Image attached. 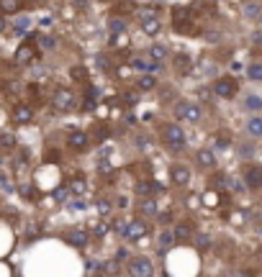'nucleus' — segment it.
Segmentation results:
<instances>
[{
  "mask_svg": "<svg viewBox=\"0 0 262 277\" xmlns=\"http://www.w3.org/2000/svg\"><path fill=\"white\" fill-rule=\"evenodd\" d=\"M162 139L170 149H183L185 146V131L177 123H165L162 126Z\"/></svg>",
  "mask_w": 262,
  "mask_h": 277,
  "instance_id": "f257e3e1",
  "label": "nucleus"
},
{
  "mask_svg": "<svg viewBox=\"0 0 262 277\" xmlns=\"http://www.w3.org/2000/svg\"><path fill=\"white\" fill-rule=\"evenodd\" d=\"M52 105H54L57 111L67 113V111H72V108L77 105V98H75L72 90H67V88H57L54 95H52Z\"/></svg>",
  "mask_w": 262,
  "mask_h": 277,
  "instance_id": "f03ea898",
  "label": "nucleus"
},
{
  "mask_svg": "<svg viewBox=\"0 0 262 277\" xmlns=\"http://www.w3.org/2000/svg\"><path fill=\"white\" fill-rule=\"evenodd\" d=\"M172 113H175V118H177V121H188V123H198V121H200V116H203V113H200V108H198L195 103H188V100L177 103Z\"/></svg>",
  "mask_w": 262,
  "mask_h": 277,
  "instance_id": "7ed1b4c3",
  "label": "nucleus"
},
{
  "mask_svg": "<svg viewBox=\"0 0 262 277\" xmlns=\"http://www.w3.org/2000/svg\"><path fill=\"white\" fill-rule=\"evenodd\" d=\"M213 95L216 98H221V100H229V98H234L236 95V90H239V85H236V80L234 77H218L216 82H213Z\"/></svg>",
  "mask_w": 262,
  "mask_h": 277,
  "instance_id": "20e7f679",
  "label": "nucleus"
},
{
  "mask_svg": "<svg viewBox=\"0 0 262 277\" xmlns=\"http://www.w3.org/2000/svg\"><path fill=\"white\" fill-rule=\"evenodd\" d=\"M172 26L180 34H190L193 31V16L188 8H172Z\"/></svg>",
  "mask_w": 262,
  "mask_h": 277,
  "instance_id": "39448f33",
  "label": "nucleus"
},
{
  "mask_svg": "<svg viewBox=\"0 0 262 277\" xmlns=\"http://www.w3.org/2000/svg\"><path fill=\"white\" fill-rule=\"evenodd\" d=\"M129 272H131L134 277H149V274L154 272V267H152V262H149L147 257H134L131 264H129Z\"/></svg>",
  "mask_w": 262,
  "mask_h": 277,
  "instance_id": "423d86ee",
  "label": "nucleus"
},
{
  "mask_svg": "<svg viewBox=\"0 0 262 277\" xmlns=\"http://www.w3.org/2000/svg\"><path fill=\"white\" fill-rule=\"evenodd\" d=\"M244 182L249 190H262V167L259 164H249L244 169Z\"/></svg>",
  "mask_w": 262,
  "mask_h": 277,
  "instance_id": "0eeeda50",
  "label": "nucleus"
},
{
  "mask_svg": "<svg viewBox=\"0 0 262 277\" xmlns=\"http://www.w3.org/2000/svg\"><path fill=\"white\" fill-rule=\"evenodd\" d=\"M144 236H147V223H144L142 218H136V221H129V223H126V239L139 241V239H144Z\"/></svg>",
  "mask_w": 262,
  "mask_h": 277,
  "instance_id": "6e6552de",
  "label": "nucleus"
},
{
  "mask_svg": "<svg viewBox=\"0 0 262 277\" xmlns=\"http://www.w3.org/2000/svg\"><path fill=\"white\" fill-rule=\"evenodd\" d=\"M170 175H172V182H175L177 187H188V185H190V169H188L185 164H175V167L170 169Z\"/></svg>",
  "mask_w": 262,
  "mask_h": 277,
  "instance_id": "1a4fd4ad",
  "label": "nucleus"
},
{
  "mask_svg": "<svg viewBox=\"0 0 262 277\" xmlns=\"http://www.w3.org/2000/svg\"><path fill=\"white\" fill-rule=\"evenodd\" d=\"M159 29H162V24H159V16H157V13L142 16V31H144V34L154 36V34H159Z\"/></svg>",
  "mask_w": 262,
  "mask_h": 277,
  "instance_id": "9d476101",
  "label": "nucleus"
},
{
  "mask_svg": "<svg viewBox=\"0 0 262 277\" xmlns=\"http://www.w3.org/2000/svg\"><path fill=\"white\" fill-rule=\"evenodd\" d=\"M34 59H36V49H34L29 41L16 49V62H18V65H29V62H34Z\"/></svg>",
  "mask_w": 262,
  "mask_h": 277,
  "instance_id": "9b49d317",
  "label": "nucleus"
},
{
  "mask_svg": "<svg viewBox=\"0 0 262 277\" xmlns=\"http://www.w3.org/2000/svg\"><path fill=\"white\" fill-rule=\"evenodd\" d=\"M13 121H16V123H31V121H34V111H31V105L18 103V105L13 108Z\"/></svg>",
  "mask_w": 262,
  "mask_h": 277,
  "instance_id": "f8f14e48",
  "label": "nucleus"
},
{
  "mask_svg": "<svg viewBox=\"0 0 262 277\" xmlns=\"http://www.w3.org/2000/svg\"><path fill=\"white\" fill-rule=\"evenodd\" d=\"M67 146L75 149V152L88 149V134H83V131H72V134L67 136Z\"/></svg>",
  "mask_w": 262,
  "mask_h": 277,
  "instance_id": "ddd939ff",
  "label": "nucleus"
},
{
  "mask_svg": "<svg viewBox=\"0 0 262 277\" xmlns=\"http://www.w3.org/2000/svg\"><path fill=\"white\" fill-rule=\"evenodd\" d=\"M162 193V185L159 182H154V180H139L136 182V195H142V198H149L152 193Z\"/></svg>",
  "mask_w": 262,
  "mask_h": 277,
  "instance_id": "4468645a",
  "label": "nucleus"
},
{
  "mask_svg": "<svg viewBox=\"0 0 262 277\" xmlns=\"http://www.w3.org/2000/svg\"><path fill=\"white\" fill-rule=\"evenodd\" d=\"M172 233H175V241H190L193 239V228H190V223H177L175 228H172Z\"/></svg>",
  "mask_w": 262,
  "mask_h": 277,
  "instance_id": "2eb2a0df",
  "label": "nucleus"
},
{
  "mask_svg": "<svg viewBox=\"0 0 262 277\" xmlns=\"http://www.w3.org/2000/svg\"><path fill=\"white\" fill-rule=\"evenodd\" d=\"M136 88H139V90H154V88H157V77H154L152 72H144V75L136 77Z\"/></svg>",
  "mask_w": 262,
  "mask_h": 277,
  "instance_id": "dca6fc26",
  "label": "nucleus"
},
{
  "mask_svg": "<svg viewBox=\"0 0 262 277\" xmlns=\"http://www.w3.org/2000/svg\"><path fill=\"white\" fill-rule=\"evenodd\" d=\"M172 244H175V233H172V231H162V233H159V239H157V249L165 254V251H170V249H172Z\"/></svg>",
  "mask_w": 262,
  "mask_h": 277,
  "instance_id": "f3484780",
  "label": "nucleus"
},
{
  "mask_svg": "<svg viewBox=\"0 0 262 277\" xmlns=\"http://www.w3.org/2000/svg\"><path fill=\"white\" fill-rule=\"evenodd\" d=\"M67 241H70L72 246L83 249V246H88V231H70V233H67Z\"/></svg>",
  "mask_w": 262,
  "mask_h": 277,
  "instance_id": "a211bd4d",
  "label": "nucleus"
},
{
  "mask_svg": "<svg viewBox=\"0 0 262 277\" xmlns=\"http://www.w3.org/2000/svg\"><path fill=\"white\" fill-rule=\"evenodd\" d=\"M195 159H198V164H200V167H213V164H216V157H213V152H211V149H198Z\"/></svg>",
  "mask_w": 262,
  "mask_h": 277,
  "instance_id": "6ab92c4d",
  "label": "nucleus"
},
{
  "mask_svg": "<svg viewBox=\"0 0 262 277\" xmlns=\"http://www.w3.org/2000/svg\"><path fill=\"white\" fill-rule=\"evenodd\" d=\"M139 213H142V216H157L159 208H157V203H154L152 198H142V203H139Z\"/></svg>",
  "mask_w": 262,
  "mask_h": 277,
  "instance_id": "aec40b11",
  "label": "nucleus"
},
{
  "mask_svg": "<svg viewBox=\"0 0 262 277\" xmlns=\"http://www.w3.org/2000/svg\"><path fill=\"white\" fill-rule=\"evenodd\" d=\"M21 0H0V11H3L6 16H13V13H18L21 11Z\"/></svg>",
  "mask_w": 262,
  "mask_h": 277,
  "instance_id": "412c9836",
  "label": "nucleus"
},
{
  "mask_svg": "<svg viewBox=\"0 0 262 277\" xmlns=\"http://www.w3.org/2000/svg\"><path fill=\"white\" fill-rule=\"evenodd\" d=\"M213 146H216V149H229V146H231V134H229V131L213 134Z\"/></svg>",
  "mask_w": 262,
  "mask_h": 277,
  "instance_id": "4be33fe9",
  "label": "nucleus"
},
{
  "mask_svg": "<svg viewBox=\"0 0 262 277\" xmlns=\"http://www.w3.org/2000/svg\"><path fill=\"white\" fill-rule=\"evenodd\" d=\"M67 187H70V193H72V195H77V198L88 190V185H85V180H83V177H72V180L67 182Z\"/></svg>",
  "mask_w": 262,
  "mask_h": 277,
  "instance_id": "5701e85b",
  "label": "nucleus"
},
{
  "mask_svg": "<svg viewBox=\"0 0 262 277\" xmlns=\"http://www.w3.org/2000/svg\"><path fill=\"white\" fill-rule=\"evenodd\" d=\"M247 131H249L252 136L262 139V116H254V118H249V121H247Z\"/></svg>",
  "mask_w": 262,
  "mask_h": 277,
  "instance_id": "b1692460",
  "label": "nucleus"
},
{
  "mask_svg": "<svg viewBox=\"0 0 262 277\" xmlns=\"http://www.w3.org/2000/svg\"><path fill=\"white\" fill-rule=\"evenodd\" d=\"M131 65H134V70H142V72H154V70H157V62H154V59L149 62V59H142V57H136Z\"/></svg>",
  "mask_w": 262,
  "mask_h": 277,
  "instance_id": "393cba45",
  "label": "nucleus"
},
{
  "mask_svg": "<svg viewBox=\"0 0 262 277\" xmlns=\"http://www.w3.org/2000/svg\"><path fill=\"white\" fill-rule=\"evenodd\" d=\"M88 231L95 233V236H106V233H108V223H103V221H90Z\"/></svg>",
  "mask_w": 262,
  "mask_h": 277,
  "instance_id": "a878e982",
  "label": "nucleus"
},
{
  "mask_svg": "<svg viewBox=\"0 0 262 277\" xmlns=\"http://www.w3.org/2000/svg\"><path fill=\"white\" fill-rule=\"evenodd\" d=\"M167 57V49L162 47V44H154L152 49H149V59H154V62H159V59H165Z\"/></svg>",
  "mask_w": 262,
  "mask_h": 277,
  "instance_id": "bb28decb",
  "label": "nucleus"
},
{
  "mask_svg": "<svg viewBox=\"0 0 262 277\" xmlns=\"http://www.w3.org/2000/svg\"><path fill=\"white\" fill-rule=\"evenodd\" d=\"M247 75H249V80H254V82H259V80H262V62H254V65H249V70H247Z\"/></svg>",
  "mask_w": 262,
  "mask_h": 277,
  "instance_id": "cd10ccee",
  "label": "nucleus"
},
{
  "mask_svg": "<svg viewBox=\"0 0 262 277\" xmlns=\"http://www.w3.org/2000/svg\"><path fill=\"white\" fill-rule=\"evenodd\" d=\"M175 67L183 70V72H188V70H190V57H188V54H177V57H175Z\"/></svg>",
  "mask_w": 262,
  "mask_h": 277,
  "instance_id": "c85d7f7f",
  "label": "nucleus"
},
{
  "mask_svg": "<svg viewBox=\"0 0 262 277\" xmlns=\"http://www.w3.org/2000/svg\"><path fill=\"white\" fill-rule=\"evenodd\" d=\"M108 29H111V34H124V31H126V24L118 21V18H111V21H108Z\"/></svg>",
  "mask_w": 262,
  "mask_h": 277,
  "instance_id": "c756f323",
  "label": "nucleus"
},
{
  "mask_svg": "<svg viewBox=\"0 0 262 277\" xmlns=\"http://www.w3.org/2000/svg\"><path fill=\"white\" fill-rule=\"evenodd\" d=\"M11 190H13V182H11V177L0 172V193H11Z\"/></svg>",
  "mask_w": 262,
  "mask_h": 277,
  "instance_id": "7c9ffc66",
  "label": "nucleus"
},
{
  "mask_svg": "<svg viewBox=\"0 0 262 277\" xmlns=\"http://www.w3.org/2000/svg\"><path fill=\"white\" fill-rule=\"evenodd\" d=\"M247 108H249V111H262V98L249 95V98H247Z\"/></svg>",
  "mask_w": 262,
  "mask_h": 277,
  "instance_id": "2f4dec72",
  "label": "nucleus"
},
{
  "mask_svg": "<svg viewBox=\"0 0 262 277\" xmlns=\"http://www.w3.org/2000/svg\"><path fill=\"white\" fill-rule=\"evenodd\" d=\"M16 146V139L11 136V134H3L0 136V149H13Z\"/></svg>",
  "mask_w": 262,
  "mask_h": 277,
  "instance_id": "473e14b6",
  "label": "nucleus"
},
{
  "mask_svg": "<svg viewBox=\"0 0 262 277\" xmlns=\"http://www.w3.org/2000/svg\"><path fill=\"white\" fill-rule=\"evenodd\" d=\"M67 195H70V187H67V185H62V187H57V190H54V200H59V203H65V200H67Z\"/></svg>",
  "mask_w": 262,
  "mask_h": 277,
  "instance_id": "72a5a7b5",
  "label": "nucleus"
},
{
  "mask_svg": "<svg viewBox=\"0 0 262 277\" xmlns=\"http://www.w3.org/2000/svg\"><path fill=\"white\" fill-rule=\"evenodd\" d=\"M203 200H206V205H208V208H216V205H218V195H216V190L206 193V195H203Z\"/></svg>",
  "mask_w": 262,
  "mask_h": 277,
  "instance_id": "f704fd0d",
  "label": "nucleus"
},
{
  "mask_svg": "<svg viewBox=\"0 0 262 277\" xmlns=\"http://www.w3.org/2000/svg\"><path fill=\"white\" fill-rule=\"evenodd\" d=\"M193 239H195V246H198L200 251H206V249L211 246V239H208L206 233H203V236H193Z\"/></svg>",
  "mask_w": 262,
  "mask_h": 277,
  "instance_id": "c9c22d12",
  "label": "nucleus"
},
{
  "mask_svg": "<svg viewBox=\"0 0 262 277\" xmlns=\"http://www.w3.org/2000/svg\"><path fill=\"white\" fill-rule=\"evenodd\" d=\"M70 75H72L75 80H88V70H85V67H72Z\"/></svg>",
  "mask_w": 262,
  "mask_h": 277,
  "instance_id": "e433bc0d",
  "label": "nucleus"
},
{
  "mask_svg": "<svg viewBox=\"0 0 262 277\" xmlns=\"http://www.w3.org/2000/svg\"><path fill=\"white\" fill-rule=\"evenodd\" d=\"M39 44H42V49H54L57 47V41L52 36H39Z\"/></svg>",
  "mask_w": 262,
  "mask_h": 277,
  "instance_id": "4c0bfd02",
  "label": "nucleus"
},
{
  "mask_svg": "<svg viewBox=\"0 0 262 277\" xmlns=\"http://www.w3.org/2000/svg\"><path fill=\"white\" fill-rule=\"evenodd\" d=\"M95 208H98V213H100V216H108V213H111V203H108V200H98V203H95Z\"/></svg>",
  "mask_w": 262,
  "mask_h": 277,
  "instance_id": "58836bf2",
  "label": "nucleus"
},
{
  "mask_svg": "<svg viewBox=\"0 0 262 277\" xmlns=\"http://www.w3.org/2000/svg\"><path fill=\"white\" fill-rule=\"evenodd\" d=\"M111 47H126V36H118V34H111Z\"/></svg>",
  "mask_w": 262,
  "mask_h": 277,
  "instance_id": "ea45409f",
  "label": "nucleus"
},
{
  "mask_svg": "<svg viewBox=\"0 0 262 277\" xmlns=\"http://www.w3.org/2000/svg\"><path fill=\"white\" fill-rule=\"evenodd\" d=\"M124 100H126V105H136V103H139V95H136V93H126Z\"/></svg>",
  "mask_w": 262,
  "mask_h": 277,
  "instance_id": "a19ab883",
  "label": "nucleus"
},
{
  "mask_svg": "<svg viewBox=\"0 0 262 277\" xmlns=\"http://www.w3.org/2000/svg\"><path fill=\"white\" fill-rule=\"evenodd\" d=\"M98 169H100V172H111V169H113V164H111L108 159H100V164H98Z\"/></svg>",
  "mask_w": 262,
  "mask_h": 277,
  "instance_id": "79ce46f5",
  "label": "nucleus"
},
{
  "mask_svg": "<svg viewBox=\"0 0 262 277\" xmlns=\"http://www.w3.org/2000/svg\"><path fill=\"white\" fill-rule=\"evenodd\" d=\"M70 208H72V210H83V208H85V203L77 198V200H72V203H70Z\"/></svg>",
  "mask_w": 262,
  "mask_h": 277,
  "instance_id": "37998d69",
  "label": "nucleus"
},
{
  "mask_svg": "<svg viewBox=\"0 0 262 277\" xmlns=\"http://www.w3.org/2000/svg\"><path fill=\"white\" fill-rule=\"evenodd\" d=\"M21 193H24V195H29V198H31V195H34V190H31V187H29V185H24V187H21Z\"/></svg>",
  "mask_w": 262,
  "mask_h": 277,
  "instance_id": "c03bdc74",
  "label": "nucleus"
},
{
  "mask_svg": "<svg viewBox=\"0 0 262 277\" xmlns=\"http://www.w3.org/2000/svg\"><path fill=\"white\" fill-rule=\"evenodd\" d=\"M18 29L24 31V29H29V18H24V21H18Z\"/></svg>",
  "mask_w": 262,
  "mask_h": 277,
  "instance_id": "a18cd8bd",
  "label": "nucleus"
},
{
  "mask_svg": "<svg viewBox=\"0 0 262 277\" xmlns=\"http://www.w3.org/2000/svg\"><path fill=\"white\" fill-rule=\"evenodd\" d=\"M136 146H139V149H147V139H144V136H142V139H139V141H136Z\"/></svg>",
  "mask_w": 262,
  "mask_h": 277,
  "instance_id": "49530a36",
  "label": "nucleus"
},
{
  "mask_svg": "<svg viewBox=\"0 0 262 277\" xmlns=\"http://www.w3.org/2000/svg\"><path fill=\"white\" fill-rule=\"evenodd\" d=\"M126 205H129V200H126V198L121 195V198H118V208H126Z\"/></svg>",
  "mask_w": 262,
  "mask_h": 277,
  "instance_id": "de8ad7c7",
  "label": "nucleus"
},
{
  "mask_svg": "<svg viewBox=\"0 0 262 277\" xmlns=\"http://www.w3.org/2000/svg\"><path fill=\"white\" fill-rule=\"evenodd\" d=\"M3 29H6V18H3V16H0V31H3Z\"/></svg>",
  "mask_w": 262,
  "mask_h": 277,
  "instance_id": "09e8293b",
  "label": "nucleus"
},
{
  "mask_svg": "<svg viewBox=\"0 0 262 277\" xmlns=\"http://www.w3.org/2000/svg\"><path fill=\"white\" fill-rule=\"evenodd\" d=\"M0 164H3V159H0Z\"/></svg>",
  "mask_w": 262,
  "mask_h": 277,
  "instance_id": "8fccbe9b",
  "label": "nucleus"
}]
</instances>
